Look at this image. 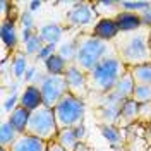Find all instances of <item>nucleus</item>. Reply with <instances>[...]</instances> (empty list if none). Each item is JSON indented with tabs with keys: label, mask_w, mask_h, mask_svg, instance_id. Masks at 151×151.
<instances>
[{
	"label": "nucleus",
	"mask_w": 151,
	"mask_h": 151,
	"mask_svg": "<svg viewBox=\"0 0 151 151\" xmlns=\"http://www.w3.org/2000/svg\"><path fill=\"white\" fill-rule=\"evenodd\" d=\"M64 77H65V83H67V88H69V93L70 94L84 100L86 96L91 93L88 74H86L84 70H81L76 64H70V65L67 67Z\"/></svg>",
	"instance_id": "nucleus-8"
},
{
	"label": "nucleus",
	"mask_w": 151,
	"mask_h": 151,
	"mask_svg": "<svg viewBox=\"0 0 151 151\" xmlns=\"http://www.w3.org/2000/svg\"><path fill=\"white\" fill-rule=\"evenodd\" d=\"M38 35L43 40L45 45H57L62 40L64 28L55 22H48V24H43L41 28H38Z\"/></svg>",
	"instance_id": "nucleus-15"
},
{
	"label": "nucleus",
	"mask_w": 151,
	"mask_h": 151,
	"mask_svg": "<svg viewBox=\"0 0 151 151\" xmlns=\"http://www.w3.org/2000/svg\"><path fill=\"white\" fill-rule=\"evenodd\" d=\"M134 86H136V83H134V79H132L129 69H127V72L119 79V83L115 84V88H113L112 91H113V93H117L120 98H124V100H129V98H132Z\"/></svg>",
	"instance_id": "nucleus-18"
},
{
	"label": "nucleus",
	"mask_w": 151,
	"mask_h": 151,
	"mask_svg": "<svg viewBox=\"0 0 151 151\" xmlns=\"http://www.w3.org/2000/svg\"><path fill=\"white\" fill-rule=\"evenodd\" d=\"M74 131H76V134H77V139H79L81 142H83V141L86 142V127H84V122L79 124V125H76Z\"/></svg>",
	"instance_id": "nucleus-32"
},
{
	"label": "nucleus",
	"mask_w": 151,
	"mask_h": 151,
	"mask_svg": "<svg viewBox=\"0 0 151 151\" xmlns=\"http://www.w3.org/2000/svg\"><path fill=\"white\" fill-rule=\"evenodd\" d=\"M150 50H151V29H150Z\"/></svg>",
	"instance_id": "nucleus-36"
},
{
	"label": "nucleus",
	"mask_w": 151,
	"mask_h": 151,
	"mask_svg": "<svg viewBox=\"0 0 151 151\" xmlns=\"http://www.w3.org/2000/svg\"><path fill=\"white\" fill-rule=\"evenodd\" d=\"M132 100H136L139 105L150 103L151 101V86L146 84H136L132 91Z\"/></svg>",
	"instance_id": "nucleus-27"
},
{
	"label": "nucleus",
	"mask_w": 151,
	"mask_h": 151,
	"mask_svg": "<svg viewBox=\"0 0 151 151\" xmlns=\"http://www.w3.org/2000/svg\"><path fill=\"white\" fill-rule=\"evenodd\" d=\"M139 16H141L142 26H144V28H150V29H151V5H150V7H148L146 10H142Z\"/></svg>",
	"instance_id": "nucleus-31"
},
{
	"label": "nucleus",
	"mask_w": 151,
	"mask_h": 151,
	"mask_svg": "<svg viewBox=\"0 0 151 151\" xmlns=\"http://www.w3.org/2000/svg\"><path fill=\"white\" fill-rule=\"evenodd\" d=\"M94 12L101 17H110L115 19L122 10H120V2L115 0H103V2H93Z\"/></svg>",
	"instance_id": "nucleus-17"
},
{
	"label": "nucleus",
	"mask_w": 151,
	"mask_h": 151,
	"mask_svg": "<svg viewBox=\"0 0 151 151\" xmlns=\"http://www.w3.org/2000/svg\"><path fill=\"white\" fill-rule=\"evenodd\" d=\"M43 40L40 38V35H38V31L33 35V36H29L26 41H24V53H26V57L28 55H35L36 57L38 53H40V50L43 48Z\"/></svg>",
	"instance_id": "nucleus-26"
},
{
	"label": "nucleus",
	"mask_w": 151,
	"mask_h": 151,
	"mask_svg": "<svg viewBox=\"0 0 151 151\" xmlns=\"http://www.w3.org/2000/svg\"><path fill=\"white\" fill-rule=\"evenodd\" d=\"M58 125H57L55 112L47 105H41L40 108L33 110L29 115V122L26 127V134L38 137L41 141H55L58 136Z\"/></svg>",
	"instance_id": "nucleus-4"
},
{
	"label": "nucleus",
	"mask_w": 151,
	"mask_h": 151,
	"mask_svg": "<svg viewBox=\"0 0 151 151\" xmlns=\"http://www.w3.org/2000/svg\"><path fill=\"white\" fill-rule=\"evenodd\" d=\"M94 16L96 12H94L93 2H76L64 14V21L69 28H83L86 24L93 22Z\"/></svg>",
	"instance_id": "nucleus-7"
},
{
	"label": "nucleus",
	"mask_w": 151,
	"mask_h": 151,
	"mask_svg": "<svg viewBox=\"0 0 151 151\" xmlns=\"http://www.w3.org/2000/svg\"><path fill=\"white\" fill-rule=\"evenodd\" d=\"M127 72V67L122 60L117 57V53L108 55L105 60H101L93 70L88 74L89 79V89L98 94L110 93L119 79Z\"/></svg>",
	"instance_id": "nucleus-3"
},
{
	"label": "nucleus",
	"mask_w": 151,
	"mask_h": 151,
	"mask_svg": "<svg viewBox=\"0 0 151 151\" xmlns=\"http://www.w3.org/2000/svg\"><path fill=\"white\" fill-rule=\"evenodd\" d=\"M132 79L136 84H146L151 86V62L148 64H141V65H136L129 69Z\"/></svg>",
	"instance_id": "nucleus-22"
},
{
	"label": "nucleus",
	"mask_w": 151,
	"mask_h": 151,
	"mask_svg": "<svg viewBox=\"0 0 151 151\" xmlns=\"http://www.w3.org/2000/svg\"><path fill=\"white\" fill-rule=\"evenodd\" d=\"M134 122H139V103L136 100H125L120 108V119H119V127H127Z\"/></svg>",
	"instance_id": "nucleus-14"
},
{
	"label": "nucleus",
	"mask_w": 151,
	"mask_h": 151,
	"mask_svg": "<svg viewBox=\"0 0 151 151\" xmlns=\"http://www.w3.org/2000/svg\"><path fill=\"white\" fill-rule=\"evenodd\" d=\"M150 131H151V122H150Z\"/></svg>",
	"instance_id": "nucleus-37"
},
{
	"label": "nucleus",
	"mask_w": 151,
	"mask_h": 151,
	"mask_svg": "<svg viewBox=\"0 0 151 151\" xmlns=\"http://www.w3.org/2000/svg\"><path fill=\"white\" fill-rule=\"evenodd\" d=\"M0 35H2V43L4 48L10 50V53L17 50L19 45V31L16 26V21L12 19H2L0 21Z\"/></svg>",
	"instance_id": "nucleus-10"
},
{
	"label": "nucleus",
	"mask_w": 151,
	"mask_h": 151,
	"mask_svg": "<svg viewBox=\"0 0 151 151\" xmlns=\"http://www.w3.org/2000/svg\"><path fill=\"white\" fill-rule=\"evenodd\" d=\"M47 151H67L65 148H62L57 141H50L48 142V150Z\"/></svg>",
	"instance_id": "nucleus-33"
},
{
	"label": "nucleus",
	"mask_w": 151,
	"mask_h": 151,
	"mask_svg": "<svg viewBox=\"0 0 151 151\" xmlns=\"http://www.w3.org/2000/svg\"><path fill=\"white\" fill-rule=\"evenodd\" d=\"M29 115H31L29 110H26L24 106L17 105V106L9 113V122L19 134H26V127H28V122H29Z\"/></svg>",
	"instance_id": "nucleus-16"
},
{
	"label": "nucleus",
	"mask_w": 151,
	"mask_h": 151,
	"mask_svg": "<svg viewBox=\"0 0 151 151\" xmlns=\"http://www.w3.org/2000/svg\"><path fill=\"white\" fill-rule=\"evenodd\" d=\"M112 53H115L113 43L101 41L94 38L91 33H81L77 36V55L74 64L86 74H89L101 60H105Z\"/></svg>",
	"instance_id": "nucleus-2"
},
{
	"label": "nucleus",
	"mask_w": 151,
	"mask_h": 151,
	"mask_svg": "<svg viewBox=\"0 0 151 151\" xmlns=\"http://www.w3.org/2000/svg\"><path fill=\"white\" fill-rule=\"evenodd\" d=\"M89 33L94 38H98L101 41H106V43H113L117 40V36L120 35L115 19H110V17H100L94 22V26L91 28Z\"/></svg>",
	"instance_id": "nucleus-9"
},
{
	"label": "nucleus",
	"mask_w": 151,
	"mask_h": 151,
	"mask_svg": "<svg viewBox=\"0 0 151 151\" xmlns=\"http://www.w3.org/2000/svg\"><path fill=\"white\" fill-rule=\"evenodd\" d=\"M57 119L58 129H69L76 127L79 124L84 122V113H86V101L83 98H77L74 94L67 93L53 108Z\"/></svg>",
	"instance_id": "nucleus-5"
},
{
	"label": "nucleus",
	"mask_w": 151,
	"mask_h": 151,
	"mask_svg": "<svg viewBox=\"0 0 151 151\" xmlns=\"http://www.w3.org/2000/svg\"><path fill=\"white\" fill-rule=\"evenodd\" d=\"M113 48L127 69L151 62L150 28H141L132 33H120L113 41Z\"/></svg>",
	"instance_id": "nucleus-1"
},
{
	"label": "nucleus",
	"mask_w": 151,
	"mask_h": 151,
	"mask_svg": "<svg viewBox=\"0 0 151 151\" xmlns=\"http://www.w3.org/2000/svg\"><path fill=\"white\" fill-rule=\"evenodd\" d=\"M74 151H91V150H89V146H88V144L83 141V142H79V144L76 146V150H74Z\"/></svg>",
	"instance_id": "nucleus-34"
},
{
	"label": "nucleus",
	"mask_w": 151,
	"mask_h": 151,
	"mask_svg": "<svg viewBox=\"0 0 151 151\" xmlns=\"http://www.w3.org/2000/svg\"><path fill=\"white\" fill-rule=\"evenodd\" d=\"M19 136H21V134H19V132L10 125L9 120L2 122V129H0V146H2V148L9 150L10 146L17 141Z\"/></svg>",
	"instance_id": "nucleus-23"
},
{
	"label": "nucleus",
	"mask_w": 151,
	"mask_h": 151,
	"mask_svg": "<svg viewBox=\"0 0 151 151\" xmlns=\"http://www.w3.org/2000/svg\"><path fill=\"white\" fill-rule=\"evenodd\" d=\"M77 36L72 38V40H69V41H64L58 47V50H57V53L62 57V58H65L67 64H74L76 62V55H77Z\"/></svg>",
	"instance_id": "nucleus-24"
},
{
	"label": "nucleus",
	"mask_w": 151,
	"mask_h": 151,
	"mask_svg": "<svg viewBox=\"0 0 151 151\" xmlns=\"http://www.w3.org/2000/svg\"><path fill=\"white\" fill-rule=\"evenodd\" d=\"M41 5H43L41 2H31V4H29V9H31L29 12H35V10H38Z\"/></svg>",
	"instance_id": "nucleus-35"
},
{
	"label": "nucleus",
	"mask_w": 151,
	"mask_h": 151,
	"mask_svg": "<svg viewBox=\"0 0 151 151\" xmlns=\"http://www.w3.org/2000/svg\"><path fill=\"white\" fill-rule=\"evenodd\" d=\"M28 57L21 52H16L14 53V58H12V72L16 77H22V76L28 72Z\"/></svg>",
	"instance_id": "nucleus-25"
},
{
	"label": "nucleus",
	"mask_w": 151,
	"mask_h": 151,
	"mask_svg": "<svg viewBox=\"0 0 151 151\" xmlns=\"http://www.w3.org/2000/svg\"><path fill=\"white\" fill-rule=\"evenodd\" d=\"M57 50H58V48H57L55 45H43V48L40 50V53L36 55V60H43V62H47L53 53H57Z\"/></svg>",
	"instance_id": "nucleus-29"
},
{
	"label": "nucleus",
	"mask_w": 151,
	"mask_h": 151,
	"mask_svg": "<svg viewBox=\"0 0 151 151\" xmlns=\"http://www.w3.org/2000/svg\"><path fill=\"white\" fill-rule=\"evenodd\" d=\"M43 64H45V72L47 74H52V76H64L67 70V67L70 65V64H67L65 58H62L58 53H53Z\"/></svg>",
	"instance_id": "nucleus-20"
},
{
	"label": "nucleus",
	"mask_w": 151,
	"mask_h": 151,
	"mask_svg": "<svg viewBox=\"0 0 151 151\" xmlns=\"http://www.w3.org/2000/svg\"><path fill=\"white\" fill-rule=\"evenodd\" d=\"M115 22H117L120 33H132V31H137V29L144 28L142 21H141V16L136 14V12H127V10H122L115 17Z\"/></svg>",
	"instance_id": "nucleus-13"
},
{
	"label": "nucleus",
	"mask_w": 151,
	"mask_h": 151,
	"mask_svg": "<svg viewBox=\"0 0 151 151\" xmlns=\"http://www.w3.org/2000/svg\"><path fill=\"white\" fill-rule=\"evenodd\" d=\"M55 141L58 142L62 148H65L67 151H74L76 146L81 142L79 139H77V134H76L74 127H69V129H60Z\"/></svg>",
	"instance_id": "nucleus-21"
},
{
	"label": "nucleus",
	"mask_w": 151,
	"mask_h": 151,
	"mask_svg": "<svg viewBox=\"0 0 151 151\" xmlns=\"http://www.w3.org/2000/svg\"><path fill=\"white\" fill-rule=\"evenodd\" d=\"M47 150H48L47 141H41V139L28 136V134H21L17 137V141L9 148V151H47Z\"/></svg>",
	"instance_id": "nucleus-12"
},
{
	"label": "nucleus",
	"mask_w": 151,
	"mask_h": 151,
	"mask_svg": "<svg viewBox=\"0 0 151 151\" xmlns=\"http://www.w3.org/2000/svg\"><path fill=\"white\" fill-rule=\"evenodd\" d=\"M36 86L41 91L43 96V105H47L50 108H55V105L69 93L65 77L64 76H52V74H41L38 79Z\"/></svg>",
	"instance_id": "nucleus-6"
},
{
	"label": "nucleus",
	"mask_w": 151,
	"mask_h": 151,
	"mask_svg": "<svg viewBox=\"0 0 151 151\" xmlns=\"http://www.w3.org/2000/svg\"><path fill=\"white\" fill-rule=\"evenodd\" d=\"M17 105L24 106L29 112L40 108V106L43 105V96H41L40 88H38L36 84H28L22 89V93L19 94V103Z\"/></svg>",
	"instance_id": "nucleus-11"
},
{
	"label": "nucleus",
	"mask_w": 151,
	"mask_h": 151,
	"mask_svg": "<svg viewBox=\"0 0 151 151\" xmlns=\"http://www.w3.org/2000/svg\"><path fill=\"white\" fill-rule=\"evenodd\" d=\"M139 122H144V124L151 122V101L139 105Z\"/></svg>",
	"instance_id": "nucleus-30"
},
{
	"label": "nucleus",
	"mask_w": 151,
	"mask_h": 151,
	"mask_svg": "<svg viewBox=\"0 0 151 151\" xmlns=\"http://www.w3.org/2000/svg\"><path fill=\"white\" fill-rule=\"evenodd\" d=\"M151 5V2H120V10H127V12H136L141 14L142 10H146Z\"/></svg>",
	"instance_id": "nucleus-28"
},
{
	"label": "nucleus",
	"mask_w": 151,
	"mask_h": 151,
	"mask_svg": "<svg viewBox=\"0 0 151 151\" xmlns=\"http://www.w3.org/2000/svg\"><path fill=\"white\" fill-rule=\"evenodd\" d=\"M100 131H101V136L108 141L110 146H120L122 144V129L115 124H100Z\"/></svg>",
	"instance_id": "nucleus-19"
}]
</instances>
